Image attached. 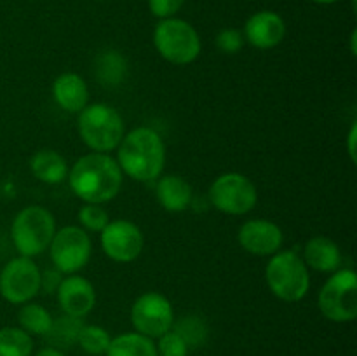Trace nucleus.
<instances>
[{
  "mask_svg": "<svg viewBox=\"0 0 357 356\" xmlns=\"http://www.w3.org/2000/svg\"><path fill=\"white\" fill-rule=\"evenodd\" d=\"M51 91L56 105L68 114H79L89 103V87L79 73L65 72L58 75Z\"/></svg>",
  "mask_w": 357,
  "mask_h": 356,
  "instance_id": "nucleus-16",
  "label": "nucleus"
},
{
  "mask_svg": "<svg viewBox=\"0 0 357 356\" xmlns=\"http://www.w3.org/2000/svg\"><path fill=\"white\" fill-rule=\"evenodd\" d=\"M40 269L33 258H10L0 271V295L14 306H23L40 293Z\"/></svg>",
  "mask_w": 357,
  "mask_h": 356,
  "instance_id": "nucleus-10",
  "label": "nucleus"
},
{
  "mask_svg": "<svg viewBox=\"0 0 357 356\" xmlns=\"http://www.w3.org/2000/svg\"><path fill=\"white\" fill-rule=\"evenodd\" d=\"M103 253L119 264H129L142 255L145 236L135 222L126 218L110 220L100 232Z\"/></svg>",
  "mask_w": 357,
  "mask_h": 356,
  "instance_id": "nucleus-12",
  "label": "nucleus"
},
{
  "mask_svg": "<svg viewBox=\"0 0 357 356\" xmlns=\"http://www.w3.org/2000/svg\"><path fill=\"white\" fill-rule=\"evenodd\" d=\"M112 342V335L108 334L107 328L100 325H82L77 337V344L84 353L91 356H105L108 346Z\"/></svg>",
  "mask_w": 357,
  "mask_h": 356,
  "instance_id": "nucleus-25",
  "label": "nucleus"
},
{
  "mask_svg": "<svg viewBox=\"0 0 357 356\" xmlns=\"http://www.w3.org/2000/svg\"><path fill=\"white\" fill-rule=\"evenodd\" d=\"M31 356H66V355L65 351H61V349H56V348H51V346H47V348L38 349V351L33 353Z\"/></svg>",
  "mask_w": 357,
  "mask_h": 356,
  "instance_id": "nucleus-33",
  "label": "nucleus"
},
{
  "mask_svg": "<svg viewBox=\"0 0 357 356\" xmlns=\"http://www.w3.org/2000/svg\"><path fill=\"white\" fill-rule=\"evenodd\" d=\"M356 140H357V122L354 121L351 124V128H349V133H347V154L349 157H351L352 163H356L357 161V152H356Z\"/></svg>",
  "mask_w": 357,
  "mask_h": 356,
  "instance_id": "nucleus-32",
  "label": "nucleus"
},
{
  "mask_svg": "<svg viewBox=\"0 0 357 356\" xmlns=\"http://www.w3.org/2000/svg\"><path fill=\"white\" fill-rule=\"evenodd\" d=\"M321 314L333 323H351L357 318V274L354 269H337L317 295Z\"/></svg>",
  "mask_w": 357,
  "mask_h": 356,
  "instance_id": "nucleus-7",
  "label": "nucleus"
},
{
  "mask_svg": "<svg viewBox=\"0 0 357 356\" xmlns=\"http://www.w3.org/2000/svg\"><path fill=\"white\" fill-rule=\"evenodd\" d=\"M173 330H176L187 341L188 348H197L208 339V327L199 316H185L181 320H174Z\"/></svg>",
  "mask_w": 357,
  "mask_h": 356,
  "instance_id": "nucleus-26",
  "label": "nucleus"
},
{
  "mask_svg": "<svg viewBox=\"0 0 357 356\" xmlns=\"http://www.w3.org/2000/svg\"><path fill=\"white\" fill-rule=\"evenodd\" d=\"M312 2L319 3V6H330V3H335V2H338V0H312Z\"/></svg>",
  "mask_w": 357,
  "mask_h": 356,
  "instance_id": "nucleus-35",
  "label": "nucleus"
},
{
  "mask_svg": "<svg viewBox=\"0 0 357 356\" xmlns=\"http://www.w3.org/2000/svg\"><path fill=\"white\" fill-rule=\"evenodd\" d=\"M115 152L122 175L143 184L157 180L166 166L162 136L149 126H139L126 133Z\"/></svg>",
  "mask_w": 357,
  "mask_h": 356,
  "instance_id": "nucleus-2",
  "label": "nucleus"
},
{
  "mask_svg": "<svg viewBox=\"0 0 357 356\" xmlns=\"http://www.w3.org/2000/svg\"><path fill=\"white\" fill-rule=\"evenodd\" d=\"M213 208L225 215L241 216L250 213L258 202V191L253 181L243 173L229 171L213 180L208 191Z\"/></svg>",
  "mask_w": 357,
  "mask_h": 356,
  "instance_id": "nucleus-8",
  "label": "nucleus"
},
{
  "mask_svg": "<svg viewBox=\"0 0 357 356\" xmlns=\"http://www.w3.org/2000/svg\"><path fill=\"white\" fill-rule=\"evenodd\" d=\"M185 0H149V9L159 20L174 17L183 7Z\"/></svg>",
  "mask_w": 357,
  "mask_h": 356,
  "instance_id": "nucleus-30",
  "label": "nucleus"
},
{
  "mask_svg": "<svg viewBox=\"0 0 357 356\" xmlns=\"http://www.w3.org/2000/svg\"><path fill=\"white\" fill-rule=\"evenodd\" d=\"M171 300L159 292L142 293L131 306V323L135 332L150 339H159L174 325Z\"/></svg>",
  "mask_w": 357,
  "mask_h": 356,
  "instance_id": "nucleus-11",
  "label": "nucleus"
},
{
  "mask_svg": "<svg viewBox=\"0 0 357 356\" xmlns=\"http://www.w3.org/2000/svg\"><path fill=\"white\" fill-rule=\"evenodd\" d=\"M155 184V198L166 212L181 213L192 205V185L178 175H160Z\"/></svg>",
  "mask_w": 357,
  "mask_h": 356,
  "instance_id": "nucleus-18",
  "label": "nucleus"
},
{
  "mask_svg": "<svg viewBox=\"0 0 357 356\" xmlns=\"http://www.w3.org/2000/svg\"><path fill=\"white\" fill-rule=\"evenodd\" d=\"M244 44L246 40H244L243 30H237V28H223L215 37V45L223 54H237L244 47Z\"/></svg>",
  "mask_w": 357,
  "mask_h": 356,
  "instance_id": "nucleus-29",
  "label": "nucleus"
},
{
  "mask_svg": "<svg viewBox=\"0 0 357 356\" xmlns=\"http://www.w3.org/2000/svg\"><path fill=\"white\" fill-rule=\"evenodd\" d=\"M307 267L317 272L331 274L342 267V250L333 239L326 236H314L303 246L302 253Z\"/></svg>",
  "mask_w": 357,
  "mask_h": 356,
  "instance_id": "nucleus-17",
  "label": "nucleus"
},
{
  "mask_svg": "<svg viewBox=\"0 0 357 356\" xmlns=\"http://www.w3.org/2000/svg\"><path fill=\"white\" fill-rule=\"evenodd\" d=\"M77 129L82 142L93 152L101 154L114 152L126 135L124 119L107 103H87V107L79 112Z\"/></svg>",
  "mask_w": 357,
  "mask_h": 356,
  "instance_id": "nucleus-4",
  "label": "nucleus"
},
{
  "mask_svg": "<svg viewBox=\"0 0 357 356\" xmlns=\"http://www.w3.org/2000/svg\"><path fill=\"white\" fill-rule=\"evenodd\" d=\"M237 241L244 251L257 257H271L278 253L284 243L282 229L267 218L246 220L239 227Z\"/></svg>",
  "mask_w": 357,
  "mask_h": 356,
  "instance_id": "nucleus-13",
  "label": "nucleus"
},
{
  "mask_svg": "<svg viewBox=\"0 0 357 356\" xmlns=\"http://www.w3.org/2000/svg\"><path fill=\"white\" fill-rule=\"evenodd\" d=\"M54 215L44 206L31 205L20 209L10 223V239L21 257L44 253L56 234Z\"/></svg>",
  "mask_w": 357,
  "mask_h": 356,
  "instance_id": "nucleus-5",
  "label": "nucleus"
},
{
  "mask_svg": "<svg viewBox=\"0 0 357 356\" xmlns=\"http://www.w3.org/2000/svg\"><path fill=\"white\" fill-rule=\"evenodd\" d=\"M286 21L281 14L274 10H258L251 14L246 20L243 28L244 40L257 49H274L284 40L286 37Z\"/></svg>",
  "mask_w": 357,
  "mask_h": 356,
  "instance_id": "nucleus-14",
  "label": "nucleus"
},
{
  "mask_svg": "<svg viewBox=\"0 0 357 356\" xmlns=\"http://www.w3.org/2000/svg\"><path fill=\"white\" fill-rule=\"evenodd\" d=\"M153 45L157 52L173 65L185 66L199 58L202 49L201 37L194 24L181 17H166L153 30Z\"/></svg>",
  "mask_w": 357,
  "mask_h": 356,
  "instance_id": "nucleus-6",
  "label": "nucleus"
},
{
  "mask_svg": "<svg viewBox=\"0 0 357 356\" xmlns=\"http://www.w3.org/2000/svg\"><path fill=\"white\" fill-rule=\"evenodd\" d=\"M105 356H157L155 341L138 332H126L112 337Z\"/></svg>",
  "mask_w": 357,
  "mask_h": 356,
  "instance_id": "nucleus-20",
  "label": "nucleus"
},
{
  "mask_svg": "<svg viewBox=\"0 0 357 356\" xmlns=\"http://www.w3.org/2000/svg\"><path fill=\"white\" fill-rule=\"evenodd\" d=\"M79 218L80 227H82L86 232H98L105 229L108 222H110V216L108 212L101 205H89V202H84L82 208L79 209Z\"/></svg>",
  "mask_w": 357,
  "mask_h": 356,
  "instance_id": "nucleus-27",
  "label": "nucleus"
},
{
  "mask_svg": "<svg viewBox=\"0 0 357 356\" xmlns=\"http://www.w3.org/2000/svg\"><path fill=\"white\" fill-rule=\"evenodd\" d=\"M51 262L63 274H77L82 271L93 255V241L89 232L79 225H66L56 230L49 244Z\"/></svg>",
  "mask_w": 357,
  "mask_h": 356,
  "instance_id": "nucleus-9",
  "label": "nucleus"
},
{
  "mask_svg": "<svg viewBox=\"0 0 357 356\" xmlns=\"http://www.w3.org/2000/svg\"><path fill=\"white\" fill-rule=\"evenodd\" d=\"M33 337L20 327L0 328V356H31Z\"/></svg>",
  "mask_w": 357,
  "mask_h": 356,
  "instance_id": "nucleus-24",
  "label": "nucleus"
},
{
  "mask_svg": "<svg viewBox=\"0 0 357 356\" xmlns=\"http://www.w3.org/2000/svg\"><path fill=\"white\" fill-rule=\"evenodd\" d=\"M82 325L84 323L80 318H73V316H66V314H63V316L52 320L51 328H49V332L44 335V337L51 348L65 351V349L72 348V346L77 344V337H79V332L80 328H82Z\"/></svg>",
  "mask_w": 357,
  "mask_h": 356,
  "instance_id": "nucleus-21",
  "label": "nucleus"
},
{
  "mask_svg": "<svg viewBox=\"0 0 357 356\" xmlns=\"http://www.w3.org/2000/svg\"><path fill=\"white\" fill-rule=\"evenodd\" d=\"M155 349L157 356H188L190 353L187 341L173 328L157 339Z\"/></svg>",
  "mask_w": 357,
  "mask_h": 356,
  "instance_id": "nucleus-28",
  "label": "nucleus"
},
{
  "mask_svg": "<svg viewBox=\"0 0 357 356\" xmlns=\"http://www.w3.org/2000/svg\"><path fill=\"white\" fill-rule=\"evenodd\" d=\"M351 54H357V30H352L351 34Z\"/></svg>",
  "mask_w": 357,
  "mask_h": 356,
  "instance_id": "nucleus-34",
  "label": "nucleus"
},
{
  "mask_svg": "<svg viewBox=\"0 0 357 356\" xmlns=\"http://www.w3.org/2000/svg\"><path fill=\"white\" fill-rule=\"evenodd\" d=\"M265 281L282 302H300L310 290L309 267L295 250H279L265 265Z\"/></svg>",
  "mask_w": 357,
  "mask_h": 356,
  "instance_id": "nucleus-3",
  "label": "nucleus"
},
{
  "mask_svg": "<svg viewBox=\"0 0 357 356\" xmlns=\"http://www.w3.org/2000/svg\"><path fill=\"white\" fill-rule=\"evenodd\" d=\"M65 274L59 272L58 269H45L44 272H40V292H44L45 295H51V293L58 292L59 285H61Z\"/></svg>",
  "mask_w": 357,
  "mask_h": 356,
  "instance_id": "nucleus-31",
  "label": "nucleus"
},
{
  "mask_svg": "<svg viewBox=\"0 0 357 356\" xmlns=\"http://www.w3.org/2000/svg\"><path fill=\"white\" fill-rule=\"evenodd\" d=\"M73 194L89 205H105L119 195L124 181L121 168L110 154L91 152L79 157L68 170Z\"/></svg>",
  "mask_w": 357,
  "mask_h": 356,
  "instance_id": "nucleus-1",
  "label": "nucleus"
},
{
  "mask_svg": "<svg viewBox=\"0 0 357 356\" xmlns=\"http://www.w3.org/2000/svg\"><path fill=\"white\" fill-rule=\"evenodd\" d=\"M30 171L42 184L58 185L68 175V163L58 150L42 149L31 156Z\"/></svg>",
  "mask_w": 357,
  "mask_h": 356,
  "instance_id": "nucleus-19",
  "label": "nucleus"
},
{
  "mask_svg": "<svg viewBox=\"0 0 357 356\" xmlns=\"http://www.w3.org/2000/svg\"><path fill=\"white\" fill-rule=\"evenodd\" d=\"M126 72H128V63L126 58L119 51L108 49L98 56L96 61V75L103 86L114 87L124 80Z\"/></svg>",
  "mask_w": 357,
  "mask_h": 356,
  "instance_id": "nucleus-23",
  "label": "nucleus"
},
{
  "mask_svg": "<svg viewBox=\"0 0 357 356\" xmlns=\"http://www.w3.org/2000/svg\"><path fill=\"white\" fill-rule=\"evenodd\" d=\"M98 2H103V0H98Z\"/></svg>",
  "mask_w": 357,
  "mask_h": 356,
  "instance_id": "nucleus-36",
  "label": "nucleus"
},
{
  "mask_svg": "<svg viewBox=\"0 0 357 356\" xmlns=\"http://www.w3.org/2000/svg\"><path fill=\"white\" fill-rule=\"evenodd\" d=\"M52 320L54 318L51 316V313L42 304L33 302V300L23 304L20 307V311H17V323H20V328H23L31 337L33 335L44 337L49 332V328H51Z\"/></svg>",
  "mask_w": 357,
  "mask_h": 356,
  "instance_id": "nucleus-22",
  "label": "nucleus"
},
{
  "mask_svg": "<svg viewBox=\"0 0 357 356\" xmlns=\"http://www.w3.org/2000/svg\"><path fill=\"white\" fill-rule=\"evenodd\" d=\"M56 297L63 314L80 320L86 318L96 306V290L93 283L79 274H66L56 292Z\"/></svg>",
  "mask_w": 357,
  "mask_h": 356,
  "instance_id": "nucleus-15",
  "label": "nucleus"
}]
</instances>
